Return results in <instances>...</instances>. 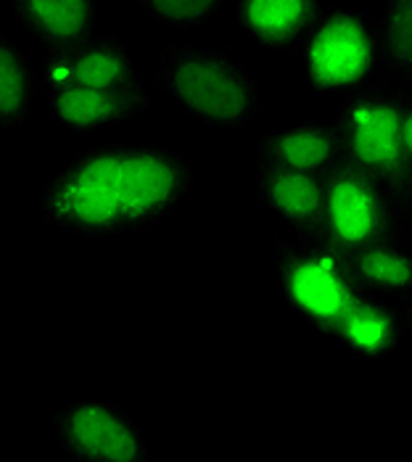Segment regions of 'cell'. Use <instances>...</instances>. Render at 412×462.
I'll list each match as a JSON object with an SVG mask.
<instances>
[{
    "instance_id": "1",
    "label": "cell",
    "mask_w": 412,
    "mask_h": 462,
    "mask_svg": "<svg viewBox=\"0 0 412 462\" xmlns=\"http://www.w3.org/2000/svg\"><path fill=\"white\" fill-rule=\"evenodd\" d=\"M193 185V164L174 148L103 143L45 180L37 209L51 233L103 241L162 225L191 199Z\"/></svg>"
},
{
    "instance_id": "10",
    "label": "cell",
    "mask_w": 412,
    "mask_h": 462,
    "mask_svg": "<svg viewBox=\"0 0 412 462\" xmlns=\"http://www.w3.org/2000/svg\"><path fill=\"white\" fill-rule=\"evenodd\" d=\"M342 162V138L336 122H294L270 130L257 143L254 156V164H270L323 178Z\"/></svg>"
},
{
    "instance_id": "13",
    "label": "cell",
    "mask_w": 412,
    "mask_h": 462,
    "mask_svg": "<svg viewBox=\"0 0 412 462\" xmlns=\"http://www.w3.org/2000/svg\"><path fill=\"white\" fill-rule=\"evenodd\" d=\"M8 11L27 35L45 51L74 48L93 35V0H5Z\"/></svg>"
},
{
    "instance_id": "21",
    "label": "cell",
    "mask_w": 412,
    "mask_h": 462,
    "mask_svg": "<svg viewBox=\"0 0 412 462\" xmlns=\"http://www.w3.org/2000/svg\"><path fill=\"white\" fill-rule=\"evenodd\" d=\"M405 318H407V330L412 333V299L410 301H405Z\"/></svg>"
},
{
    "instance_id": "4",
    "label": "cell",
    "mask_w": 412,
    "mask_h": 462,
    "mask_svg": "<svg viewBox=\"0 0 412 462\" xmlns=\"http://www.w3.org/2000/svg\"><path fill=\"white\" fill-rule=\"evenodd\" d=\"M296 51L299 74L309 93L349 98L365 90H376V19L365 8H323L320 19Z\"/></svg>"
},
{
    "instance_id": "14",
    "label": "cell",
    "mask_w": 412,
    "mask_h": 462,
    "mask_svg": "<svg viewBox=\"0 0 412 462\" xmlns=\"http://www.w3.org/2000/svg\"><path fill=\"white\" fill-rule=\"evenodd\" d=\"M373 19L378 37L376 90L412 104V0H380Z\"/></svg>"
},
{
    "instance_id": "17",
    "label": "cell",
    "mask_w": 412,
    "mask_h": 462,
    "mask_svg": "<svg viewBox=\"0 0 412 462\" xmlns=\"http://www.w3.org/2000/svg\"><path fill=\"white\" fill-rule=\"evenodd\" d=\"M40 90L37 71L27 51L0 35V119L8 130H22L30 119L34 93Z\"/></svg>"
},
{
    "instance_id": "12",
    "label": "cell",
    "mask_w": 412,
    "mask_h": 462,
    "mask_svg": "<svg viewBox=\"0 0 412 462\" xmlns=\"http://www.w3.org/2000/svg\"><path fill=\"white\" fill-rule=\"evenodd\" d=\"M236 22L251 42L270 51L299 48L323 14V0H233Z\"/></svg>"
},
{
    "instance_id": "7",
    "label": "cell",
    "mask_w": 412,
    "mask_h": 462,
    "mask_svg": "<svg viewBox=\"0 0 412 462\" xmlns=\"http://www.w3.org/2000/svg\"><path fill=\"white\" fill-rule=\"evenodd\" d=\"M56 444L69 457L85 462H143L148 441L143 430L101 399H74L51 415Z\"/></svg>"
},
{
    "instance_id": "3",
    "label": "cell",
    "mask_w": 412,
    "mask_h": 462,
    "mask_svg": "<svg viewBox=\"0 0 412 462\" xmlns=\"http://www.w3.org/2000/svg\"><path fill=\"white\" fill-rule=\"evenodd\" d=\"M275 275L286 310L325 338H333L346 315L368 296L351 256L323 238H277Z\"/></svg>"
},
{
    "instance_id": "8",
    "label": "cell",
    "mask_w": 412,
    "mask_h": 462,
    "mask_svg": "<svg viewBox=\"0 0 412 462\" xmlns=\"http://www.w3.org/2000/svg\"><path fill=\"white\" fill-rule=\"evenodd\" d=\"M151 108V96L143 85L136 88H96V85H69L45 93L42 114L64 133H101L108 127L127 125Z\"/></svg>"
},
{
    "instance_id": "2",
    "label": "cell",
    "mask_w": 412,
    "mask_h": 462,
    "mask_svg": "<svg viewBox=\"0 0 412 462\" xmlns=\"http://www.w3.org/2000/svg\"><path fill=\"white\" fill-rule=\"evenodd\" d=\"M156 88L172 104L214 130H246L262 114L254 71L201 45H164L154 67Z\"/></svg>"
},
{
    "instance_id": "6",
    "label": "cell",
    "mask_w": 412,
    "mask_h": 462,
    "mask_svg": "<svg viewBox=\"0 0 412 462\" xmlns=\"http://www.w3.org/2000/svg\"><path fill=\"white\" fill-rule=\"evenodd\" d=\"M405 199L373 175L342 162L325 175V214L317 238L354 256L402 236Z\"/></svg>"
},
{
    "instance_id": "20",
    "label": "cell",
    "mask_w": 412,
    "mask_h": 462,
    "mask_svg": "<svg viewBox=\"0 0 412 462\" xmlns=\"http://www.w3.org/2000/svg\"><path fill=\"white\" fill-rule=\"evenodd\" d=\"M405 148H407V159L412 167V104H407V111H405Z\"/></svg>"
},
{
    "instance_id": "11",
    "label": "cell",
    "mask_w": 412,
    "mask_h": 462,
    "mask_svg": "<svg viewBox=\"0 0 412 462\" xmlns=\"http://www.w3.org/2000/svg\"><path fill=\"white\" fill-rule=\"evenodd\" d=\"M407 330L405 304L368 293L339 325L333 341L354 362H378L397 352Z\"/></svg>"
},
{
    "instance_id": "19",
    "label": "cell",
    "mask_w": 412,
    "mask_h": 462,
    "mask_svg": "<svg viewBox=\"0 0 412 462\" xmlns=\"http://www.w3.org/2000/svg\"><path fill=\"white\" fill-rule=\"evenodd\" d=\"M399 238H405V241L412 244V193L410 199L405 201V219H402V236Z\"/></svg>"
},
{
    "instance_id": "18",
    "label": "cell",
    "mask_w": 412,
    "mask_h": 462,
    "mask_svg": "<svg viewBox=\"0 0 412 462\" xmlns=\"http://www.w3.org/2000/svg\"><path fill=\"white\" fill-rule=\"evenodd\" d=\"M143 14L156 24H164L177 32L201 30L225 8L228 0H137Z\"/></svg>"
},
{
    "instance_id": "5",
    "label": "cell",
    "mask_w": 412,
    "mask_h": 462,
    "mask_svg": "<svg viewBox=\"0 0 412 462\" xmlns=\"http://www.w3.org/2000/svg\"><path fill=\"white\" fill-rule=\"evenodd\" d=\"M407 104L383 93L365 90L343 98L336 114L346 164L373 175L405 201L412 193V167L405 148Z\"/></svg>"
},
{
    "instance_id": "15",
    "label": "cell",
    "mask_w": 412,
    "mask_h": 462,
    "mask_svg": "<svg viewBox=\"0 0 412 462\" xmlns=\"http://www.w3.org/2000/svg\"><path fill=\"white\" fill-rule=\"evenodd\" d=\"M71 85L96 88H136L143 85V71L127 45L111 32L90 35L80 45L67 48Z\"/></svg>"
},
{
    "instance_id": "9",
    "label": "cell",
    "mask_w": 412,
    "mask_h": 462,
    "mask_svg": "<svg viewBox=\"0 0 412 462\" xmlns=\"http://www.w3.org/2000/svg\"><path fill=\"white\" fill-rule=\"evenodd\" d=\"M254 199L296 238H317L325 214V178L254 164Z\"/></svg>"
},
{
    "instance_id": "16",
    "label": "cell",
    "mask_w": 412,
    "mask_h": 462,
    "mask_svg": "<svg viewBox=\"0 0 412 462\" xmlns=\"http://www.w3.org/2000/svg\"><path fill=\"white\" fill-rule=\"evenodd\" d=\"M357 278L362 288L373 296H383L391 301L412 299V244L405 238H394L378 244L373 249L360 251L351 256Z\"/></svg>"
}]
</instances>
